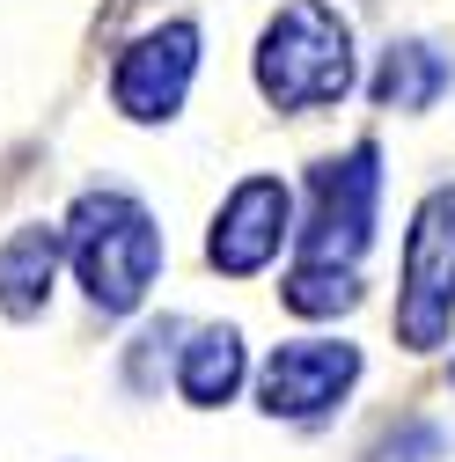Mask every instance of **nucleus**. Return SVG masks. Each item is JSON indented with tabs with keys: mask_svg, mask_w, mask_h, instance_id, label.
Wrapping results in <instances>:
<instances>
[{
	"mask_svg": "<svg viewBox=\"0 0 455 462\" xmlns=\"http://www.w3.org/2000/svg\"><path fill=\"white\" fill-rule=\"evenodd\" d=\"M60 250H67L60 227H15V236L0 243V309L37 316L44 294H51V272H60Z\"/></svg>",
	"mask_w": 455,
	"mask_h": 462,
	"instance_id": "nucleus-8",
	"label": "nucleus"
},
{
	"mask_svg": "<svg viewBox=\"0 0 455 462\" xmlns=\"http://www.w3.org/2000/svg\"><path fill=\"white\" fill-rule=\"evenodd\" d=\"M257 88L279 110H316L353 88V30L330 0H287L257 44Z\"/></svg>",
	"mask_w": 455,
	"mask_h": 462,
	"instance_id": "nucleus-2",
	"label": "nucleus"
},
{
	"mask_svg": "<svg viewBox=\"0 0 455 462\" xmlns=\"http://www.w3.org/2000/svg\"><path fill=\"white\" fill-rule=\"evenodd\" d=\"M360 353L353 345H330V337H302V345H279L257 374V396L272 419H323L338 396L353 389Z\"/></svg>",
	"mask_w": 455,
	"mask_h": 462,
	"instance_id": "nucleus-6",
	"label": "nucleus"
},
{
	"mask_svg": "<svg viewBox=\"0 0 455 462\" xmlns=\"http://www.w3.org/2000/svg\"><path fill=\"white\" fill-rule=\"evenodd\" d=\"M455 323V184L426 191L404 236V294H396V337L412 353H433Z\"/></svg>",
	"mask_w": 455,
	"mask_h": 462,
	"instance_id": "nucleus-3",
	"label": "nucleus"
},
{
	"mask_svg": "<svg viewBox=\"0 0 455 462\" xmlns=\"http://www.w3.org/2000/svg\"><path fill=\"white\" fill-rule=\"evenodd\" d=\"M287 213H294V199H287V184H279V177L236 184V191H228V206H220V220H213V236H206L213 272H228V279L265 272V264L279 257V243H287Z\"/></svg>",
	"mask_w": 455,
	"mask_h": 462,
	"instance_id": "nucleus-7",
	"label": "nucleus"
},
{
	"mask_svg": "<svg viewBox=\"0 0 455 462\" xmlns=\"http://www.w3.org/2000/svg\"><path fill=\"white\" fill-rule=\"evenodd\" d=\"M375 191H382V154L360 140L353 154L316 162L309 177V227H302V264L353 272V257L375 236Z\"/></svg>",
	"mask_w": 455,
	"mask_h": 462,
	"instance_id": "nucleus-4",
	"label": "nucleus"
},
{
	"mask_svg": "<svg viewBox=\"0 0 455 462\" xmlns=\"http://www.w3.org/2000/svg\"><path fill=\"white\" fill-rule=\"evenodd\" d=\"M177 389H184V403H199V411L228 403V396L243 389V337L228 330V323H213V330H191L184 360H177Z\"/></svg>",
	"mask_w": 455,
	"mask_h": 462,
	"instance_id": "nucleus-10",
	"label": "nucleus"
},
{
	"mask_svg": "<svg viewBox=\"0 0 455 462\" xmlns=\"http://www.w3.org/2000/svg\"><path fill=\"white\" fill-rule=\"evenodd\" d=\"M279 294H287L294 316H338V309L360 301V279H353V272H330V264H294Z\"/></svg>",
	"mask_w": 455,
	"mask_h": 462,
	"instance_id": "nucleus-11",
	"label": "nucleus"
},
{
	"mask_svg": "<svg viewBox=\"0 0 455 462\" xmlns=\"http://www.w3.org/2000/svg\"><path fill=\"white\" fill-rule=\"evenodd\" d=\"M67 257L88 286V301L103 316H125L147 301V286L162 272V227L125 191H81L67 213Z\"/></svg>",
	"mask_w": 455,
	"mask_h": 462,
	"instance_id": "nucleus-1",
	"label": "nucleus"
},
{
	"mask_svg": "<svg viewBox=\"0 0 455 462\" xmlns=\"http://www.w3.org/2000/svg\"><path fill=\"white\" fill-rule=\"evenodd\" d=\"M448 81H455V67L441 60V51H433L426 37H404V44L382 51V67H375L367 96H375L382 110H426V103H441Z\"/></svg>",
	"mask_w": 455,
	"mask_h": 462,
	"instance_id": "nucleus-9",
	"label": "nucleus"
},
{
	"mask_svg": "<svg viewBox=\"0 0 455 462\" xmlns=\"http://www.w3.org/2000/svg\"><path fill=\"white\" fill-rule=\"evenodd\" d=\"M191 74H199V23H162V30H147L125 60H118L110 96H118L125 118L154 125V118H169V110L184 103Z\"/></svg>",
	"mask_w": 455,
	"mask_h": 462,
	"instance_id": "nucleus-5",
	"label": "nucleus"
}]
</instances>
